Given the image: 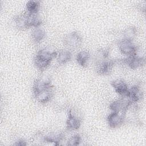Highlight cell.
I'll return each instance as SVG.
<instances>
[{
	"label": "cell",
	"mask_w": 146,
	"mask_h": 146,
	"mask_svg": "<svg viewBox=\"0 0 146 146\" xmlns=\"http://www.w3.org/2000/svg\"><path fill=\"white\" fill-rule=\"evenodd\" d=\"M111 84L118 95L121 97H128L129 87L125 81L122 79H116L112 81Z\"/></svg>",
	"instance_id": "9"
},
{
	"label": "cell",
	"mask_w": 146,
	"mask_h": 146,
	"mask_svg": "<svg viewBox=\"0 0 146 146\" xmlns=\"http://www.w3.org/2000/svg\"><path fill=\"white\" fill-rule=\"evenodd\" d=\"M137 33V29L133 26L126 27L122 32L123 39L133 41L134 38L136 36Z\"/></svg>",
	"instance_id": "17"
},
{
	"label": "cell",
	"mask_w": 146,
	"mask_h": 146,
	"mask_svg": "<svg viewBox=\"0 0 146 146\" xmlns=\"http://www.w3.org/2000/svg\"><path fill=\"white\" fill-rule=\"evenodd\" d=\"M27 13V29L33 27H39L42 23V19L38 14Z\"/></svg>",
	"instance_id": "13"
},
{
	"label": "cell",
	"mask_w": 146,
	"mask_h": 146,
	"mask_svg": "<svg viewBox=\"0 0 146 146\" xmlns=\"http://www.w3.org/2000/svg\"><path fill=\"white\" fill-rule=\"evenodd\" d=\"M107 121L110 128H119L125 121L124 115L121 113L112 112L107 116Z\"/></svg>",
	"instance_id": "8"
},
{
	"label": "cell",
	"mask_w": 146,
	"mask_h": 146,
	"mask_svg": "<svg viewBox=\"0 0 146 146\" xmlns=\"http://www.w3.org/2000/svg\"><path fill=\"white\" fill-rule=\"evenodd\" d=\"M109 55L110 48L108 47H104L99 49L95 55V63L109 59Z\"/></svg>",
	"instance_id": "20"
},
{
	"label": "cell",
	"mask_w": 146,
	"mask_h": 146,
	"mask_svg": "<svg viewBox=\"0 0 146 146\" xmlns=\"http://www.w3.org/2000/svg\"><path fill=\"white\" fill-rule=\"evenodd\" d=\"M82 141V137L79 134H75L72 136L70 138L68 139L67 145L73 146V145H78Z\"/></svg>",
	"instance_id": "21"
},
{
	"label": "cell",
	"mask_w": 146,
	"mask_h": 146,
	"mask_svg": "<svg viewBox=\"0 0 146 146\" xmlns=\"http://www.w3.org/2000/svg\"><path fill=\"white\" fill-rule=\"evenodd\" d=\"M115 64H116L115 59H108L103 61L96 62L95 63L96 71L100 75H109L111 72L112 68Z\"/></svg>",
	"instance_id": "4"
},
{
	"label": "cell",
	"mask_w": 146,
	"mask_h": 146,
	"mask_svg": "<svg viewBox=\"0 0 146 146\" xmlns=\"http://www.w3.org/2000/svg\"><path fill=\"white\" fill-rule=\"evenodd\" d=\"M31 36L33 41L36 43H40L46 36L45 31L40 27L35 28L31 34Z\"/></svg>",
	"instance_id": "18"
},
{
	"label": "cell",
	"mask_w": 146,
	"mask_h": 146,
	"mask_svg": "<svg viewBox=\"0 0 146 146\" xmlns=\"http://www.w3.org/2000/svg\"><path fill=\"white\" fill-rule=\"evenodd\" d=\"M52 87L50 78L46 76L39 78L35 80L33 84V91L34 96L44 90Z\"/></svg>",
	"instance_id": "5"
},
{
	"label": "cell",
	"mask_w": 146,
	"mask_h": 146,
	"mask_svg": "<svg viewBox=\"0 0 146 146\" xmlns=\"http://www.w3.org/2000/svg\"><path fill=\"white\" fill-rule=\"evenodd\" d=\"M143 94L142 90L137 85H134L129 88L128 98L133 103H136L143 99Z\"/></svg>",
	"instance_id": "10"
},
{
	"label": "cell",
	"mask_w": 146,
	"mask_h": 146,
	"mask_svg": "<svg viewBox=\"0 0 146 146\" xmlns=\"http://www.w3.org/2000/svg\"><path fill=\"white\" fill-rule=\"evenodd\" d=\"M40 7V2L39 1H29L27 2L26 9L29 14H38Z\"/></svg>",
	"instance_id": "19"
},
{
	"label": "cell",
	"mask_w": 146,
	"mask_h": 146,
	"mask_svg": "<svg viewBox=\"0 0 146 146\" xmlns=\"http://www.w3.org/2000/svg\"><path fill=\"white\" fill-rule=\"evenodd\" d=\"M90 57V54L88 51L82 50L79 51L76 54V60L78 64L80 65L81 67H86L89 63Z\"/></svg>",
	"instance_id": "14"
},
{
	"label": "cell",
	"mask_w": 146,
	"mask_h": 146,
	"mask_svg": "<svg viewBox=\"0 0 146 146\" xmlns=\"http://www.w3.org/2000/svg\"><path fill=\"white\" fill-rule=\"evenodd\" d=\"M118 48L121 54L127 56L133 55L136 50L137 46H135L132 41L122 39L118 42Z\"/></svg>",
	"instance_id": "6"
},
{
	"label": "cell",
	"mask_w": 146,
	"mask_h": 146,
	"mask_svg": "<svg viewBox=\"0 0 146 146\" xmlns=\"http://www.w3.org/2000/svg\"><path fill=\"white\" fill-rule=\"evenodd\" d=\"M82 120L76 115L71 109L68 112V116L66 121L67 129L70 131H76L79 129L81 126Z\"/></svg>",
	"instance_id": "7"
},
{
	"label": "cell",
	"mask_w": 146,
	"mask_h": 146,
	"mask_svg": "<svg viewBox=\"0 0 146 146\" xmlns=\"http://www.w3.org/2000/svg\"><path fill=\"white\" fill-rule=\"evenodd\" d=\"M64 139V134L62 132H53L46 136H43V141L54 143L56 145L60 144V143Z\"/></svg>",
	"instance_id": "11"
},
{
	"label": "cell",
	"mask_w": 146,
	"mask_h": 146,
	"mask_svg": "<svg viewBox=\"0 0 146 146\" xmlns=\"http://www.w3.org/2000/svg\"><path fill=\"white\" fill-rule=\"evenodd\" d=\"M54 96L53 87L44 90L34 95L36 100L42 104H46L50 102Z\"/></svg>",
	"instance_id": "12"
},
{
	"label": "cell",
	"mask_w": 146,
	"mask_h": 146,
	"mask_svg": "<svg viewBox=\"0 0 146 146\" xmlns=\"http://www.w3.org/2000/svg\"><path fill=\"white\" fill-rule=\"evenodd\" d=\"M16 145H21V146H23V145H27V143L25 140H24L23 139H19L18 140H17L16 141V143L14 144Z\"/></svg>",
	"instance_id": "22"
},
{
	"label": "cell",
	"mask_w": 146,
	"mask_h": 146,
	"mask_svg": "<svg viewBox=\"0 0 146 146\" xmlns=\"http://www.w3.org/2000/svg\"><path fill=\"white\" fill-rule=\"evenodd\" d=\"M83 39L81 35L76 31L67 34L63 39L64 44L70 49L78 48L82 44Z\"/></svg>",
	"instance_id": "2"
},
{
	"label": "cell",
	"mask_w": 146,
	"mask_h": 146,
	"mask_svg": "<svg viewBox=\"0 0 146 146\" xmlns=\"http://www.w3.org/2000/svg\"><path fill=\"white\" fill-rule=\"evenodd\" d=\"M132 104L128 97H121L112 101L109 107L112 112L124 113Z\"/></svg>",
	"instance_id": "3"
},
{
	"label": "cell",
	"mask_w": 146,
	"mask_h": 146,
	"mask_svg": "<svg viewBox=\"0 0 146 146\" xmlns=\"http://www.w3.org/2000/svg\"><path fill=\"white\" fill-rule=\"evenodd\" d=\"M57 52L48 47L40 49L37 52L34 58L35 67L41 71L45 70L50 66L53 59L56 57Z\"/></svg>",
	"instance_id": "1"
},
{
	"label": "cell",
	"mask_w": 146,
	"mask_h": 146,
	"mask_svg": "<svg viewBox=\"0 0 146 146\" xmlns=\"http://www.w3.org/2000/svg\"><path fill=\"white\" fill-rule=\"evenodd\" d=\"M56 58L58 64L63 65L71 60L72 58V54L69 50H62L57 52Z\"/></svg>",
	"instance_id": "16"
},
{
	"label": "cell",
	"mask_w": 146,
	"mask_h": 146,
	"mask_svg": "<svg viewBox=\"0 0 146 146\" xmlns=\"http://www.w3.org/2000/svg\"><path fill=\"white\" fill-rule=\"evenodd\" d=\"M14 25L19 30L27 29V13L17 15L13 18Z\"/></svg>",
	"instance_id": "15"
}]
</instances>
